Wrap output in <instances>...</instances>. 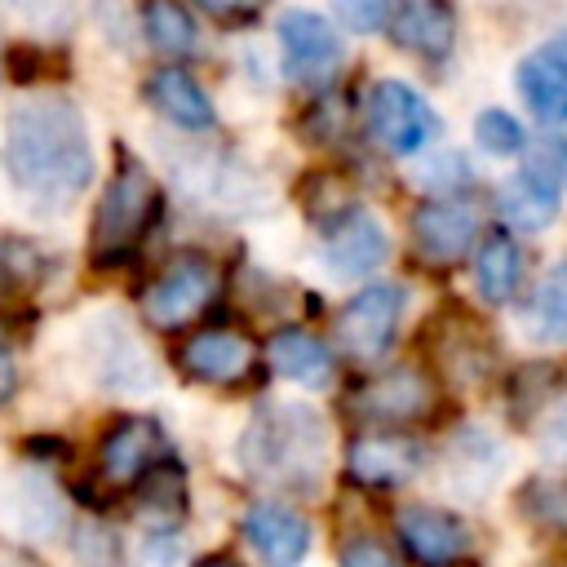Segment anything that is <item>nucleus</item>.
Instances as JSON below:
<instances>
[{
  "label": "nucleus",
  "mask_w": 567,
  "mask_h": 567,
  "mask_svg": "<svg viewBox=\"0 0 567 567\" xmlns=\"http://www.w3.org/2000/svg\"><path fill=\"white\" fill-rule=\"evenodd\" d=\"M142 31L164 58H186L195 49V18L177 0H142Z\"/></svg>",
  "instance_id": "393cba45"
},
{
  "label": "nucleus",
  "mask_w": 567,
  "mask_h": 567,
  "mask_svg": "<svg viewBox=\"0 0 567 567\" xmlns=\"http://www.w3.org/2000/svg\"><path fill=\"white\" fill-rule=\"evenodd\" d=\"M279 35V53H284V71L292 80H306V84H319L337 71L341 62V40L332 31L328 18L310 13V9H288L275 27Z\"/></svg>",
  "instance_id": "1a4fd4ad"
},
{
  "label": "nucleus",
  "mask_w": 567,
  "mask_h": 567,
  "mask_svg": "<svg viewBox=\"0 0 567 567\" xmlns=\"http://www.w3.org/2000/svg\"><path fill=\"white\" fill-rule=\"evenodd\" d=\"M545 452H554V456H567V408L549 421V434H545Z\"/></svg>",
  "instance_id": "473e14b6"
},
{
  "label": "nucleus",
  "mask_w": 567,
  "mask_h": 567,
  "mask_svg": "<svg viewBox=\"0 0 567 567\" xmlns=\"http://www.w3.org/2000/svg\"><path fill=\"white\" fill-rule=\"evenodd\" d=\"M514 80H518V93L532 106V115H540L549 124H567V62H558L549 49H540L518 62Z\"/></svg>",
  "instance_id": "6ab92c4d"
},
{
  "label": "nucleus",
  "mask_w": 567,
  "mask_h": 567,
  "mask_svg": "<svg viewBox=\"0 0 567 567\" xmlns=\"http://www.w3.org/2000/svg\"><path fill=\"white\" fill-rule=\"evenodd\" d=\"M390 4H394V0H332V13H337L350 31L372 35V31H381V27H385Z\"/></svg>",
  "instance_id": "c756f323"
},
{
  "label": "nucleus",
  "mask_w": 567,
  "mask_h": 567,
  "mask_svg": "<svg viewBox=\"0 0 567 567\" xmlns=\"http://www.w3.org/2000/svg\"><path fill=\"white\" fill-rule=\"evenodd\" d=\"M447 567H474V563H447Z\"/></svg>",
  "instance_id": "e433bc0d"
},
{
  "label": "nucleus",
  "mask_w": 567,
  "mask_h": 567,
  "mask_svg": "<svg viewBox=\"0 0 567 567\" xmlns=\"http://www.w3.org/2000/svg\"><path fill=\"white\" fill-rule=\"evenodd\" d=\"M217 297V270L199 252L173 257L142 292V319L151 328H182Z\"/></svg>",
  "instance_id": "39448f33"
},
{
  "label": "nucleus",
  "mask_w": 567,
  "mask_h": 567,
  "mask_svg": "<svg viewBox=\"0 0 567 567\" xmlns=\"http://www.w3.org/2000/svg\"><path fill=\"white\" fill-rule=\"evenodd\" d=\"M13 390H18V363L9 350H0V403L13 399Z\"/></svg>",
  "instance_id": "72a5a7b5"
},
{
  "label": "nucleus",
  "mask_w": 567,
  "mask_h": 567,
  "mask_svg": "<svg viewBox=\"0 0 567 567\" xmlns=\"http://www.w3.org/2000/svg\"><path fill=\"white\" fill-rule=\"evenodd\" d=\"M341 567H399V558L390 554V545H381V540H372V536H359V540L346 545Z\"/></svg>",
  "instance_id": "7c9ffc66"
},
{
  "label": "nucleus",
  "mask_w": 567,
  "mask_h": 567,
  "mask_svg": "<svg viewBox=\"0 0 567 567\" xmlns=\"http://www.w3.org/2000/svg\"><path fill=\"white\" fill-rule=\"evenodd\" d=\"M137 567H186V545L177 532H146L137 540Z\"/></svg>",
  "instance_id": "c85d7f7f"
},
{
  "label": "nucleus",
  "mask_w": 567,
  "mask_h": 567,
  "mask_svg": "<svg viewBox=\"0 0 567 567\" xmlns=\"http://www.w3.org/2000/svg\"><path fill=\"white\" fill-rule=\"evenodd\" d=\"M186 509V483L173 465H151L137 487V514L151 523V532H173V523Z\"/></svg>",
  "instance_id": "5701e85b"
},
{
  "label": "nucleus",
  "mask_w": 567,
  "mask_h": 567,
  "mask_svg": "<svg viewBox=\"0 0 567 567\" xmlns=\"http://www.w3.org/2000/svg\"><path fill=\"white\" fill-rule=\"evenodd\" d=\"M496 199H501V213H505L518 230H540V226H549L554 213H558V186L540 182V177L527 173V168H523L518 177H509Z\"/></svg>",
  "instance_id": "4be33fe9"
},
{
  "label": "nucleus",
  "mask_w": 567,
  "mask_h": 567,
  "mask_svg": "<svg viewBox=\"0 0 567 567\" xmlns=\"http://www.w3.org/2000/svg\"><path fill=\"white\" fill-rule=\"evenodd\" d=\"M323 456L328 425L306 403H261L239 434L244 470L279 487H310L323 474Z\"/></svg>",
  "instance_id": "f03ea898"
},
{
  "label": "nucleus",
  "mask_w": 567,
  "mask_h": 567,
  "mask_svg": "<svg viewBox=\"0 0 567 567\" xmlns=\"http://www.w3.org/2000/svg\"><path fill=\"white\" fill-rule=\"evenodd\" d=\"M13 509L31 536H53L62 527V496L44 478H22L13 487Z\"/></svg>",
  "instance_id": "a878e982"
},
{
  "label": "nucleus",
  "mask_w": 567,
  "mask_h": 567,
  "mask_svg": "<svg viewBox=\"0 0 567 567\" xmlns=\"http://www.w3.org/2000/svg\"><path fill=\"white\" fill-rule=\"evenodd\" d=\"M399 536L412 549V558H421L430 567L456 563L470 545V527L439 505H403L399 509Z\"/></svg>",
  "instance_id": "2eb2a0df"
},
{
  "label": "nucleus",
  "mask_w": 567,
  "mask_h": 567,
  "mask_svg": "<svg viewBox=\"0 0 567 567\" xmlns=\"http://www.w3.org/2000/svg\"><path fill=\"white\" fill-rule=\"evenodd\" d=\"M478 235V213L461 199H425L416 213H412V239L421 248L425 261H456Z\"/></svg>",
  "instance_id": "4468645a"
},
{
  "label": "nucleus",
  "mask_w": 567,
  "mask_h": 567,
  "mask_svg": "<svg viewBox=\"0 0 567 567\" xmlns=\"http://www.w3.org/2000/svg\"><path fill=\"white\" fill-rule=\"evenodd\" d=\"M549 53H554V58H558V62H567V31H563V35H558V40H554V44H549Z\"/></svg>",
  "instance_id": "f704fd0d"
},
{
  "label": "nucleus",
  "mask_w": 567,
  "mask_h": 567,
  "mask_svg": "<svg viewBox=\"0 0 567 567\" xmlns=\"http://www.w3.org/2000/svg\"><path fill=\"white\" fill-rule=\"evenodd\" d=\"M346 470L368 487H394L421 470V443L408 434H363L346 447Z\"/></svg>",
  "instance_id": "dca6fc26"
},
{
  "label": "nucleus",
  "mask_w": 567,
  "mask_h": 567,
  "mask_svg": "<svg viewBox=\"0 0 567 567\" xmlns=\"http://www.w3.org/2000/svg\"><path fill=\"white\" fill-rule=\"evenodd\" d=\"M399 315H403V288L399 284H368V288H359L341 306V315H337V337H341L346 354H354V359L385 354V346L394 341Z\"/></svg>",
  "instance_id": "0eeeda50"
},
{
  "label": "nucleus",
  "mask_w": 567,
  "mask_h": 567,
  "mask_svg": "<svg viewBox=\"0 0 567 567\" xmlns=\"http://www.w3.org/2000/svg\"><path fill=\"white\" fill-rule=\"evenodd\" d=\"M266 359L270 368L284 377V381H297V385H323L332 381V354L319 337L301 332V328H284L270 337L266 346Z\"/></svg>",
  "instance_id": "aec40b11"
},
{
  "label": "nucleus",
  "mask_w": 567,
  "mask_h": 567,
  "mask_svg": "<svg viewBox=\"0 0 567 567\" xmlns=\"http://www.w3.org/2000/svg\"><path fill=\"white\" fill-rule=\"evenodd\" d=\"M474 142H478L487 155H518V151L527 146V133H523V124H518L509 111L487 106V111L474 120Z\"/></svg>",
  "instance_id": "bb28decb"
},
{
  "label": "nucleus",
  "mask_w": 567,
  "mask_h": 567,
  "mask_svg": "<svg viewBox=\"0 0 567 567\" xmlns=\"http://www.w3.org/2000/svg\"><path fill=\"white\" fill-rule=\"evenodd\" d=\"M368 128L390 155H416L439 133V115L412 84L377 80L368 93Z\"/></svg>",
  "instance_id": "423d86ee"
},
{
  "label": "nucleus",
  "mask_w": 567,
  "mask_h": 567,
  "mask_svg": "<svg viewBox=\"0 0 567 567\" xmlns=\"http://www.w3.org/2000/svg\"><path fill=\"white\" fill-rule=\"evenodd\" d=\"M430 408H434V381L421 368H390L350 394V412L368 425H408L430 416Z\"/></svg>",
  "instance_id": "6e6552de"
},
{
  "label": "nucleus",
  "mask_w": 567,
  "mask_h": 567,
  "mask_svg": "<svg viewBox=\"0 0 567 567\" xmlns=\"http://www.w3.org/2000/svg\"><path fill=\"white\" fill-rule=\"evenodd\" d=\"M385 252H390V235H385V226H381L372 213L346 208L341 217L328 221L323 257H328V266H332L337 275H346V279L368 275V270H377V266L385 261Z\"/></svg>",
  "instance_id": "f8f14e48"
},
{
  "label": "nucleus",
  "mask_w": 567,
  "mask_h": 567,
  "mask_svg": "<svg viewBox=\"0 0 567 567\" xmlns=\"http://www.w3.org/2000/svg\"><path fill=\"white\" fill-rule=\"evenodd\" d=\"M4 173L35 208H66L93 182V142L80 106L62 93H31L4 115Z\"/></svg>",
  "instance_id": "f257e3e1"
},
{
  "label": "nucleus",
  "mask_w": 567,
  "mask_h": 567,
  "mask_svg": "<svg viewBox=\"0 0 567 567\" xmlns=\"http://www.w3.org/2000/svg\"><path fill=\"white\" fill-rule=\"evenodd\" d=\"M142 97L151 102V111H159L173 128H186V133H204L213 128L217 111H213V97L182 71V66H159L146 75L142 84Z\"/></svg>",
  "instance_id": "f3484780"
},
{
  "label": "nucleus",
  "mask_w": 567,
  "mask_h": 567,
  "mask_svg": "<svg viewBox=\"0 0 567 567\" xmlns=\"http://www.w3.org/2000/svg\"><path fill=\"white\" fill-rule=\"evenodd\" d=\"M523 509L549 527V532H567V483L558 478H536L523 487Z\"/></svg>",
  "instance_id": "cd10ccee"
},
{
  "label": "nucleus",
  "mask_w": 567,
  "mask_h": 567,
  "mask_svg": "<svg viewBox=\"0 0 567 567\" xmlns=\"http://www.w3.org/2000/svg\"><path fill=\"white\" fill-rule=\"evenodd\" d=\"M75 350H80V368L89 372V381L111 394H151L159 385V368L151 350L133 332V323L115 310L89 315V323L75 337Z\"/></svg>",
  "instance_id": "20e7f679"
},
{
  "label": "nucleus",
  "mask_w": 567,
  "mask_h": 567,
  "mask_svg": "<svg viewBox=\"0 0 567 567\" xmlns=\"http://www.w3.org/2000/svg\"><path fill=\"white\" fill-rule=\"evenodd\" d=\"M252 359H257L252 341L230 328H204V332L186 337L177 350V363L186 368V377H195L204 385H239L252 372Z\"/></svg>",
  "instance_id": "9b49d317"
},
{
  "label": "nucleus",
  "mask_w": 567,
  "mask_h": 567,
  "mask_svg": "<svg viewBox=\"0 0 567 567\" xmlns=\"http://www.w3.org/2000/svg\"><path fill=\"white\" fill-rule=\"evenodd\" d=\"M164 430L151 416H128L111 425L97 443V474L106 483H137L151 465H159Z\"/></svg>",
  "instance_id": "ddd939ff"
},
{
  "label": "nucleus",
  "mask_w": 567,
  "mask_h": 567,
  "mask_svg": "<svg viewBox=\"0 0 567 567\" xmlns=\"http://www.w3.org/2000/svg\"><path fill=\"white\" fill-rule=\"evenodd\" d=\"M199 567H239V563H230V558H208V563H199Z\"/></svg>",
  "instance_id": "c9c22d12"
},
{
  "label": "nucleus",
  "mask_w": 567,
  "mask_h": 567,
  "mask_svg": "<svg viewBox=\"0 0 567 567\" xmlns=\"http://www.w3.org/2000/svg\"><path fill=\"white\" fill-rule=\"evenodd\" d=\"M195 4L217 22H252L270 0H195Z\"/></svg>",
  "instance_id": "2f4dec72"
},
{
  "label": "nucleus",
  "mask_w": 567,
  "mask_h": 567,
  "mask_svg": "<svg viewBox=\"0 0 567 567\" xmlns=\"http://www.w3.org/2000/svg\"><path fill=\"white\" fill-rule=\"evenodd\" d=\"M527 328L545 346L567 341V261L549 266V275L536 284L532 306H527Z\"/></svg>",
  "instance_id": "b1692460"
},
{
  "label": "nucleus",
  "mask_w": 567,
  "mask_h": 567,
  "mask_svg": "<svg viewBox=\"0 0 567 567\" xmlns=\"http://www.w3.org/2000/svg\"><path fill=\"white\" fill-rule=\"evenodd\" d=\"M390 31L403 49L421 53V58H447L452 35H456V18L447 0H399V9L390 13Z\"/></svg>",
  "instance_id": "a211bd4d"
},
{
  "label": "nucleus",
  "mask_w": 567,
  "mask_h": 567,
  "mask_svg": "<svg viewBox=\"0 0 567 567\" xmlns=\"http://www.w3.org/2000/svg\"><path fill=\"white\" fill-rule=\"evenodd\" d=\"M518 279H523V252H518V244L509 235H487L483 248L474 252V284H478V292L492 306H501V301H509L518 292Z\"/></svg>",
  "instance_id": "412c9836"
},
{
  "label": "nucleus",
  "mask_w": 567,
  "mask_h": 567,
  "mask_svg": "<svg viewBox=\"0 0 567 567\" xmlns=\"http://www.w3.org/2000/svg\"><path fill=\"white\" fill-rule=\"evenodd\" d=\"M159 213V186L155 177L146 173L142 159L133 155H120L102 199H97V213H93V235H89V248H93V261L97 266H115L124 257H133V248L142 244V235L151 230Z\"/></svg>",
  "instance_id": "7ed1b4c3"
},
{
  "label": "nucleus",
  "mask_w": 567,
  "mask_h": 567,
  "mask_svg": "<svg viewBox=\"0 0 567 567\" xmlns=\"http://www.w3.org/2000/svg\"><path fill=\"white\" fill-rule=\"evenodd\" d=\"M244 540L266 567H301L310 554V523L279 501H261L244 514Z\"/></svg>",
  "instance_id": "9d476101"
}]
</instances>
